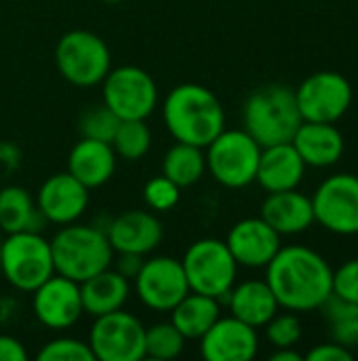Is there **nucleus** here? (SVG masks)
<instances>
[{
	"label": "nucleus",
	"instance_id": "393cba45",
	"mask_svg": "<svg viewBox=\"0 0 358 361\" xmlns=\"http://www.w3.org/2000/svg\"><path fill=\"white\" fill-rule=\"evenodd\" d=\"M169 313L171 324L186 336V341H198L219 319V300L188 292Z\"/></svg>",
	"mask_w": 358,
	"mask_h": 361
},
{
	"label": "nucleus",
	"instance_id": "473e14b6",
	"mask_svg": "<svg viewBox=\"0 0 358 361\" xmlns=\"http://www.w3.org/2000/svg\"><path fill=\"white\" fill-rule=\"evenodd\" d=\"M40 361H95V355L89 347V343L78 338H55L49 341L40 351Z\"/></svg>",
	"mask_w": 358,
	"mask_h": 361
},
{
	"label": "nucleus",
	"instance_id": "7ed1b4c3",
	"mask_svg": "<svg viewBox=\"0 0 358 361\" xmlns=\"http://www.w3.org/2000/svg\"><path fill=\"white\" fill-rule=\"evenodd\" d=\"M302 123L304 118L295 102V89L287 85L270 82L257 87L245 99L243 106L245 131L262 148L291 142Z\"/></svg>",
	"mask_w": 358,
	"mask_h": 361
},
{
	"label": "nucleus",
	"instance_id": "412c9836",
	"mask_svg": "<svg viewBox=\"0 0 358 361\" xmlns=\"http://www.w3.org/2000/svg\"><path fill=\"white\" fill-rule=\"evenodd\" d=\"M260 216L281 237L283 235H300L314 224L312 199L306 197L304 192H298V188L268 192V197L262 203Z\"/></svg>",
	"mask_w": 358,
	"mask_h": 361
},
{
	"label": "nucleus",
	"instance_id": "72a5a7b5",
	"mask_svg": "<svg viewBox=\"0 0 358 361\" xmlns=\"http://www.w3.org/2000/svg\"><path fill=\"white\" fill-rule=\"evenodd\" d=\"M181 188L171 182L169 178H165L162 173L148 180L143 186V201L150 209L154 212H169L179 203V192Z\"/></svg>",
	"mask_w": 358,
	"mask_h": 361
},
{
	"label": "nucleus",
	"instance_id": "2f4dec72",
	"mask_svg": "<svg viewBox=\"0 0 358 361\" xmlns=\"http://www.w3.org/2000/svg\"><path fill=\"white\" fill-rule=\"evenodd\" d=\"M266 338L272 347L285 349V347H295L302 338V322L298 313L287 311V313H276L266 326Z\"/></svg>",
	"mask_w": 358,
	"mask_h": 361
},
{
	"label": "nucleus",
	"instance_id": "b1692460",
	"mask_svg": "<svg viewBox=\"0 0 358 361\" xmlns=\"http://www.w3.org/2000/svg\"><path fill=\"white\" fill-rule=\"evenodd\" d=\"M129 294H131L129 279L122 277L116 269L112 271L110 267L80 283L82 309L93 317L122 309L129 300Z\"/></svg>",
	"mask_w": 358,
	"mask_h": 361
},
{
	"label": "nucleus",
	"instance_id": "423d86ee",
	"mask_svg": "<svg viewBox=\"0 0 358 361\" xmlns=\"http://www.w3.org/2000/svg\"><path fill=\"white\" fill-rule=\"evenodd\" d=\"M59 74L74 87L101 85L112 70V55L101 36L89 30L65 32L55 47Z\"/></svg>",
	"mask_w": 358,
	"mask_h": 361
},
{
	"label": "nucleus",
	"instance_id": "f03ea898",
	"mask_svg": "<svg viewBox=\"0 0 358 361\" xmlns=\"http://www.w3.org/2000/svg\"><path fill=\"white\" fill-rule=\"evenodd\" d=\"M162 121L175 142L198 148H207L226 129V112L219 97L196 82L177 85L165 97Z\"/></svg>",
	"mask_w": 358,
	"mask_h": 361
},
{
	"label": "nucleus",
	"instance_id": "2eb2a0df",
	"mask_svg": "<svg viewBox=\"0 0 358 361\" xmlns=\"http://www.w3.org/2000/svg\"><path fill=\"white\" fill-rule=\"evenodd\" d=\"M198 341L200 355L209 361H251L260 351L257 328L232 315L219 317Z\"/></svg>",
	"mask_w": 358,
	"mask_h": 361
},
{
	"label": "nucleus",
	"instance_id": "f257e3e1",
	"mask_svg": "<svg viewBox=\"0 0 358 361\" xmlns=\"http://www.w3.org/2000/svg\"><path fill=\"white\" fill-rule=\"evenodd\" d=\"M266 283L285 311L310 313L333 292V269L314 250L306 245H287L266 267Z\"/></svg>",
	"mask_w": 358,
	"mask_h": 361
},
{
	"label": "nucleus",
	"instance_id": "ea45409f",
	"mask_svg": "<svg viewBox=\"0 0 358 361\" xmlns=\"http://www.w3.org/2000/svg\"><path fill=\"white\" fill-rule=\"evenodd\" d=\"M101 2H110L112 4V2H120V0H101Z\"/></svg>",
	"mask_w": 358,
	"mask_h": 361
},
{
	"label": "nucleus",
	"instance_id": "6e6552de",
	"mask_svg": "<svg viewBox=\"0 0 358 361\" xmlns=\"http://www.w3.org/2000/svg\"><path fill=\"white\" fill-rule=\"evenodd\" d=\"M181 267L190 292L196 294H205L222 300L236 283L238 264L230 254L226 241L219 239L194 241L186 250L181 258Z\"/></svg>",
	"mask_w": 358,
	"mask_h": 361
},
{
	"label": "nucleus",
	"instance_id": "bb28decb",
	"mask_svg": "<svg viewBox=\"0 0 358 361\" xmlns=\"http://www.w3.org/2000/svg\"><path fill=\"white\" fill-rule=\"evenodd\" d=\"M203 150L205 148L177 142L167 150L162 159V176L175 182L179 188H188L196 184L207 171V161Z\"/></svg>",
	"mask_w": 358,
	"mask_h": 361
},
{
	"label": "nucleus",
	"instance_id": "9d476101",
	"mask_svg": "<svg viewBox=\"0 0 358 361\" xmlns=\"http://www.w3.org/2000/svg\"><path fill=\"white\" fill-rule=\"evenodd\" d=\"M143 324L122 309L95 317L89 347L95 361H139L146 357Z\"/></svg>",
	"mask_w": 358,
	"mask_h": 361
},
{
	"label": "nucleus",
	"instance_id": "cd10ccee",
	"mask_svg": "<svg viewBox=\"0 0 358 361\" xmlns=\"http://www.w3.org/2000/svg\"><path fill=\"white\" fill-rule=\"evenodd\" d=\"M323 319L327 322L329 336L333 343L346 347V349H357L358 347V305L348 302L331 292V296L319 307Z\"/></svg>",
	"mask_w": 358,
	"mask_h": 361
},
{
	"label": "nucleus",
	"instance_id": "58836bf2",
	"mask_svg": "<svg viewBox=\"0 0 358 361\" xmlns=\"http://www.w3.org/2000/svg\"><path fill=\"white\" fill-rule=\"evenodd\" d=\"M270 361H304V355L293 347H285V349H276L270 355Z\"/></svg>",
	"mask_w": 358,
	"mask_h": 361
},
{
	"label": "nucleus",
	"instance_id": "0eeeda50",
	"mask_svg": "<svg viewBox=\"0 0 358 361\" xmlns=\"http://www.w3.org/2000/svg\"><path fill=\"white\" fill-rule=\"evenodd\" d=\"M262 146L245 129H224L205 152L207 169L226 188H245L255 182Z\"/></svg>",
	"mask_w": 358,
	"mask_h": 361
},
{
	"label": "nucleus",
	"instance_id": "9b49d317",
	"mask_svg": "<svg viewBox=\"0 0 358 361\" xmlns=\"http://www.w3.org/2000/svg\"><path fill=\"white\" fill-rule=\"evenodd\" d=\"M310 199L314 222H319L325 231L340 237L358 235V176H329Z\"/></svg>",
	"mask_w": 358,
	"mask_h": 361
},
{
	"label": "nucleus",
	"instance_id": "dca6fc26",
	"mask_svg": "<svg viewBox=\"0 0 358 361\" xmlns=\"http://www.w3.org/2000/svg\"><path fill=\"white\" fill-rule=\"evenodd\" d=\"M226 245L238 267L266 269L281 250V235L262 216L245 218L230 228Z\"/></svg>",
	"mask_w": 358,
	"mask_h": 361
},
{
	"label": "nucleus",
	"instance_id": "f8f14e48",
	"mask_svg": "<svg viewBox=\"0 0 358 361\" xmlns=\"http://www.w3.org/2000/svg\"><path fill=\"white\" fill-rule=\"evenodd\" d=\"M295 102L304 121L335 123L352 104V85L340 72H314L295 89Z\"/></svg>",
	"mask_w": 358,
	"mask_h": 361
},
{
	"label": "nucleus",
	"instance_id": "7c9ffc66",
	"mask_svg": "<svg viewBox=\"0 0 358 361\" xmlns=\"http://www.w3.org/2000/svg\"><path fill=\"white\" fill-rule=\"evenodd\" d=\"M118 125H120V118L106 104L91 106L78 118V131H80L82 137L97 140V142H108V144H112Z\"/></svg>",
	"mask_w": 358,
	"mask_h": 361
},
{
	"label": "nucleus",
	"instance_id": "c756f323",
	"mask_svg": "<svg viewBox=\"0 0 358 361\" xmlns=\"http://www.w3.org/2000/svg\"><path fill=\"white\" fill-rule=\"evenodd\" d=\"M184 347H186V336L171 322H162L146 328V338H143L146 357L175 360L181 355Z\"/></svg>",
	"mask_w": 358,
	"mask_h": 361
},
{
	"label": "nucleus",
	"instance_id": "1a4fd4ad",
	"mask_svg": "<svg viewBox=\"0 0 358 361\" xmlns=\"http://www.w3.org/2000/svg\"><path fill=\"white\" fill-rule=\"evenodd\" d=\"M103 104L120 118L146 121L158 104V87L154 78L137 66H120L106 74Z\"/></svg>",
	"mask_w": 358,
	"mask_h": 361
},
{
	"label": "nucleus",
	"instance_id": "c9c22d12",
	"mask_svg": "<svg viewBox=\"0 0 358 361\" xmlns=\"http://www.w3.org/2000/svg\"><path fill=\"white\" fill-rule=\"evenodd\" d=\"M306 361H352L354 360V353L338 343H323L314 349H310L306 355H304Z\"/></svg>",
	"mask_w": 358,
	"mask_h": 361
},
{
	"label": "nucleus",
	"instance_id": "a211bd4d",
	"mask_svg": "<svg viewBox=\"0 0 358 361\" xmlns=\"http://www.w3.org/2000/svg\"><path fill=\"white\" fill-rule=\"evenodd\" d=\"M114 254H139L148 256L162 241L160 220L143 209H129L114 218L106 231Z\"/></svg>",
	"mask_w": 358,
	"mask_h": 361
},
{
	"label": "nucleus",
	"instance_id": "e433bc0d",
	"mask_svg": "<svg viewBox=\"0 0 358 361\" xmlns=\"http://www.w3.org/2000/svg\"><path fill=\"white\" fill-rule=\"evenodd\" d=\"M27 349L19 338L0 334V361H27Z\"/></svg>",
	"mask_w": 358,
	"mask_h": 361
},
{
	"label": "nucleus",
	"instance_id": "5701e85b",
	"mask_svg": "<svg viewBox=\"0 0 358 361\" xmlns=\"http://www.w3.org/2000/svg\"><path fill=\"white\" fill-rule=\"evenodd\" d=\"M68 171L89 190L99 188L106 182H110V178L116 171V152L108 142L82 137L70 150Z\"/></svg>",
	"mask_w": 358,
	"mask_h": 361
},
{
	"label": "nucleus",
	"instance_id": "4be33fe9",
	"mask_svg": "<svg viewBox=\"0 0 358 361\" xmlns=\"http://www.w3.org/2000/svg\"><path fill=\"white\" fill-rule=\"evenodd\" d=\"M219 302H226L230 315L249 324L251 328H264L281 309L266 279H249L232 286V290Z\"/></svg>",
	"mask_w": 358,
	"mask_h": 361
},
{
	"label": "nucleus",
	"instance_id": "f3484780",
	"mask_svg": "<svg viewBox=\"0 0 358 361\" xmlns=\"http://www.w3.org/2000/svg\"><path fill=\"white\" fill-rule=\"evenodd\" d=\"M36 205L46 222L65 226L84 214L89 205V188L80 184L70 171L55 173L42 182Z\"/></svg>",
	"mask_w": 358,
	"mask_h": 361
},
{
	"label": "nucleus",
	"instance_id": "a19ab883",
	"mask_svg": "<svg viewBox=\"0 0 358 361\" xmlns=\"http://www.w3.org/2000/svg\"><path fill=\"white\" fill-rule=\"evenodd\" d=\"M0 254H2V239H0Z\"/></svg>",
	"mask_w": 358,
	"mask_h": 361
},
{
	"label": "nucleus",
	"instance_id": "f704fd0d",
	"mask_svg": "<svg viewBox=\"0 0 358 361\" xmlns=\"http://www.w3.org/2000/svg\"><path fill=\"white\" fill-rule=\"evenodd\" d=\"M333 294L358 305V258L346 260L333 271Z\"/></svg>",
	"mask_w": 358,
	"mask_h": 361
},
{
	"label": "nucleus",
	"instance_id": "20e7f679",
	"mask_svg": "<svg viewBox=\"0 0 358 361\" xmlns=\"http://www.w3.org/2000/svg\"><path fill=\"white\" fill-rule=\"evenodd\" d=\"M51 254L55 273L76 283H82L114 262V250L106 231L74 222L65 224L51 239Z\"/></svg>",
	"mask_w": 358,
	"mask_h": 361
},
{
	"label": "nucleus",
	"instance_id": "4468645a",
	"mask_svg": "<svg viewBox=\"0 0 358 361\" xmlns=\"http://www.w3.org/2000/svg\"><path fill=\"white\" fill-rule=\"evenodd\" d=\"M32 294H34L32 300L34 315L49 330H57V332L68 330L84 313L82 298H80V283L63 275L57 273L51 275Z\"/></svg>",
	"mask_w": 358,
	"mask_h": 361
},
{
	"label": "nucleus",
	"instance_id": "c85d7f7f",
	"mask_svg": "<svg viewBox=\"0 0 358 361\" xmlns=\"http://www.w3.org/2000/svg\"><path fill=\"white\" fill-rule=\"evenodd\" d=\"M150 146H152V131L146 125V121L141 118L120 121L112 140V148L116 157L124 161H139L148 154Z\"/></svg>",
	"mask_w": 358,
	"mask_h": 361
},
{
	"label": "nucleus",
	"instance_id": "aec40b11",
	"mask_svg": "<svg viewBox=\"0 0 358 361\" xmlns=\"http://www.w3.org/2000/svg\"><path fill=\"white\" fill-rule=\"evenodd\" d=\"M291 144L300 152L306 167H317V169L335 165L346 148L344 135L333 123H310V121H304L298 127Z\"/></svg>",
	"mask_w": 358,
	"mask_h": 361
},
{
	"label": "nucleus",
	"instance_id": "6ab92c4d",
	"mask_svg": "<svg viewBox=\"0 0 358 361\" xmlns=\"http://www.w3.org/2000/svg\"><path fill=\"white\" fill-rule=\"evenodd\" d=\"M306 176V163L291 142L262 148L255 182L266 192L291 190L302 184Z\"/></svg>",
	"mask_w": 358,
	"mask_h": 361
},
{
	"label": "nucleus",
	"instance_id": "4c0bfd02",
	"mask_svg": "<svg viewBox=\"0 0 358 361\" xmlns=\"http://www.w3.org/2000/svg\"><path fill=\"white\" fill-rule=\"evenodd\" d=\"M141 264H143V256H139V254H124V252H120V254H118V260H116V271H118L122 277H127V279L131 281V279H135V277H137V273H139Z\"/></svg>",
	"mask_w": 358,
	"mask_h": 361
},
{
	"label": "nucleus",
	"instance_id": "ddd939ff",
	"mask_svg": "<svg viewBox=\"0 0 358 361\" xmlns=\"http://www.w3.org/2000/svg\"><path fill=\"white\" fill-rule=\"evenodd\" d=\"M135 290L148 309L169 313L190 292L181 260L171 256H154L143 260L135 277Z\"/></svg>",
	"mask_w": 358,
	"mask_h": 361
},
{
	"label": "nucleus",
	"instance_id": "39448f33",
	"mask_svg": "<svg viewBox=\"0 0 358 361\" xmlns=\"http://www.w3.org/2000/svg\"><path fill=\"white\" fill-rule=\"evenodd\" d=\"M0 271L15 290L32 294L40 283L55 275L51 241L36 231L6 235L2 241Z\"/></svg>",
	"mask_w": 358,
	"mask_h": 361
},
{
	"label": "nucleus",
	"instance_id": "a878e982",
	"mask_svg": "<svg viewBox=\"0 0 358 361\" xmlns=\"http://www.w3.org/2000/svg\"><path fill=\"white\" fill-rule=\"evenodd\" d=\"M44 216L34 203L32 195L21 186L0 188V231L6 235L21 231H42Z\"/></svg>",
	"mask_w": 358,
	"mask_h": 361
}]
</instances>
